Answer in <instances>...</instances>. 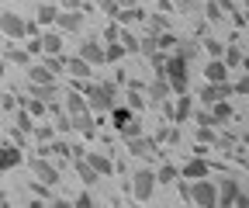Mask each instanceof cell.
Masks as SVG:
<instances>
[{"label": "cell", "instance_id": "obj_31", "mask_svg": "<svg viewBox=\"0 0 249 208\" xmlns=\"http://www.w3.org/2000/svg\"><path fill=\"white\" fill-rule=\"evenodd\" d=\"M38 59H42V66L52 70L55 76H59V73H66V56H62V52H59V56H38Z\"/></svg>", "mask_w": 249, "mask_h": 208}, {"label": "cell", "instance_id": "obj_45", "mask_svg": "<svg viewBox=\"0 0 249 208\" xmlns=\"http://www.w3.org/2000/svg\"><path fill=\"white\" fill-rule=\"evenodd\" d=\"M197 142H201V146H204V142L211 146V142H214V125H197Z\"/></svg>", "mask_w": 249, "mask_h": 208}, {"label": "cell", "instance_id": "obj_33", "mask_svg": "<svg viewBox=\"0 0 249 208\" xmlns=\"http://www.w3.org/2000/svg\"><path fill=\"white\" fill-rule=\"evenodd\" d=\"M128 56L121 49V42H104V63H121V59Z\"/></svg>", "mask_w": 249, "mask_h": 208}, {"label": "cell", "instance_id": "obj_15", "mask_svg": "<svg viewBox=\"0 0 249 208\" xmlns=\"http://www.w3.org/2000/svg\"><path fill=\"white\" fill-rule=\"evenodd\" d=\"M38 45H42V56H59L62 45H66V35L49 28V32H38Z\"/></svg>", "mask_w": 249, "mask_h": 208}, {"label": "cell", "instance_id": "obj_46", "mask_svg": "<svg viewBox=\"0 0 249 208\" xmlns=\"http://www.w3.org/2000/svg\"><path fill=\"white\" fill-rule=\"evenodd\" d=\"M93 4H97V7H101L104 14H114V11H118V4H121V0H93Z\"/></svg>", "mask_w": 249, "mask_h": 208}, {"label": "cell", "instance_id": "obj_48", "mask_svg": "<svg viewBox=\"0 0 249 208\" xmlns=\"http://www.w3.org/2000/svg\"><path fill=\"white\" fill-rule=\"evenodd\" d=\"M0 108H4V111H14V108H18L14 94H4V101H0Z\"/></svg>", "mask_w": 249, "mask_h": 208}, {"label": "cell", "instance_id": "obj_20", "mask_svg": "<svg viewBox=\"0 0 249 208\" xmlns=\"http://www.w3.org/2000/svg\"><path fill=\"white\" fill-rule=\"evenodd\" d=\"M229 66L222 63V59H208V63H204V80L208 83H222V80H229Z\"/></svg>", "mask_w": 249, "mask_h": 208}, {"label": "cell", "instance_id": "obj_16", "mask_svg": "<svg viewBox=\"0 0 249 208\" xmlns=\"http://www.w3.org/2000/svg\"><path fill=\"white\" fill-rule=\"evenodd\" d=\"M191 114H194V97L183 91V94L177 97V104H170V118H173L177 125H183V122H187Z\"/></svg>", "mask_w": 249, "mask_h": 208}, {"label": "cell", "instance_id": "obj_36", "mask_svg": "<svg viewBox=\"0 0 249 208\" xmlns=\"http://www.w3.org/2000/svg\"><path fill=\"white\" fill-rule=\"evenodd\" d=\"M204 52H208V59H222V52H225V42H218V38L204 35Z\"/></svg>", "mask_w": 249, "mask_h": 208}, {"label": "cell", "instance_id": "obj_40", "mask_svg": "<svg viewBox=\"0 0 249 208\" xmlns=\"http://www.w3.org/2000/svg\"><path fill=\"white\" fill-rule=\"evenodd\" d=\"M128 108H132V111H142V108H145V94L139 91V87H132V91H128Z\"/></svg>", "mask_w": 249, "mask_h": 208}, {"label": "cell", "instance_id": "obj_35", "mask_svg": "<svg viewBox=\"0 0 249 208\" xmlns=\"http://www.w3.org/2000/svg\"><path fill=\"white\" fill-rule=\"evenodd\" d=\"M24 108H28V114H31V118H45V114H49V104H45V101H38V97H28V101H24Z\"/></svg>", "mask_w": 249, "mask_h": 208}, {"label": "cell", "instance_id": "obj_9", "mask_svg": "<svg viewBox=\"0 0 249 208\" xmlns=\"http://www.w3.org/2000/svg\"><path fill=\"white\" fill-rule=\"evenodd\" d=\"M76 56L87 59V63L97 70V66H104V42H97V35H90V38L80 42V52H76Z\"/></svg>", "mask_w": 249, "mask_h": 208}, {"label": "cell", "instance_id": "obj_44", "mask_svg": "<svg viewBox=\"0 0 249 208\" xmlns=\"http://www.w3.org/2000/svg\"><path fill=\"white\" fill-rule=\"evenodd\" d=\"M70 205H80V208H93V205H97V198H93L90 191H80V194H76V198H73Z\"/></svg>", "mask_w": 249, "mask_h": 208}, {"label": "cell", "instance_id": "obj_11", "mask_svg": "<svg viewBox=\"0 0 249 208\" xmlns=\"http://www.w3.org/2000/svg\"><path fill=\"white\" fill-rule=\"evenodd\" d=\"M201 104L208 108V104H214V101H222V97H232V83L229 80H222V83H208L204 80V87H201Z\"/></svg>", "mask_w": 249, "mask_h": 208}, {"label": "cell", "instance_id": "obj_43", "mask_svg": "<svg viewBox=\"0 0 249 208\" xmlns=\"http://www.w3.org/2000/svg\"><path fill=\"white\" fill-rule=\"evenodd\" d=\"M229 156H232V160H235L239 167H246V160H249V156H246V142H242V139H239V142L232 146V153H229Z\"/></svg>", "mask_w": 249, "mask_h": 208}, {"label": "cell", "instance_id": "obj_22", "mask_svg": "<svg viewBox=\"0 0 249 208\" xmlns=\"http://www.w3.org/2000/svg\"><path fill=\"white\" fill-rule=\"evenodd\" d=\"M31 59H35V56H31V52H28L24 45H14V42H7V49H4V63H14V66H28Z\"/></svg>", "mask_w": 249, "mask_h": 208}, {"label": "cell", "instance_id": "obj_3", "mask_svg": "<svg viewBox=\"0 0 249 208\" xmlns=\"http://www.w3.org/2000/svg\"><path fill=\"white\" fill-rule=\"evenodd\" d=\"M156 173H152V167H139L135 173H132V181H128V191H132V198L135 201H152V194H156Z\"/></svg>", "mask_w": 249, "mask_h": 208}, {"label": "cell", "instance_id": "obj_10", "mask_svg": "<svg viewBox=\"0 0 249 208\" xmlns=\"http://www.w3.org/2000/svg\"><path fill=\"white\" fill-rule=\"evenodd\" d=\"M24 163V153H21V146L14 142H0V173H7V170H18Z\"/></svg>", "mask_w": 249, "mask_h": 208}, {"label": "cell", "instance_id": "obj_38", "mask_svg": "<svg viewBox=\"0 0 249 208\" xmlns=\"http://www.w3.org/2000/svg\"><path fill=\"white\" fill-rule=\"evenodd\" d=\"M139 52H142L145 59H149L152 52H160V45H156V35H152V32H149L145 38H139Z\"/></svg>", "mask_w": 249, "mask_h": 208}, {"label": "cell", "instance_id": "obj_42", "mask_svg": "<svg viewBox=\"0 0 249 208\" xmlns=\"http://www.w3.org/2000/svg\"><path fill=\"white\" fill-rule=\"evenodd\" d=\"M211 146H218V150H222V153H225V156H229V153H232V146H235V135H232V132H225V135H222V139H214V142H211Z\"/></svg>", "mask_w": 249, "mask_h": 208}, {"label": "cell", "instance_id": "obj_18", "mask_svg": "<svg viewBox=\"0 0 249 208\" xmlns=\"http://www.w3.org/2000/svg\"><path fill=\"white\" fill-rule=\"evenodd\" d=\"M66 73L73 80H90L93 76V66L87 63V59H80V56H66Z\"/></svg>", "mask_w": 249, "mask_h": 208}, {"label": "cell", "instance_id": "obj_7", "mask_svg": "<svg viewBox=\"0 0 249 208\" xmlns=\"http://www.w3.org/2000/svg\"><path fill=\"white\" fill-rule=\"evenodd\" d=\"M173 97V91H170V80L163 76V73H152V80H149V87H145V104H166Z\"/></svg>", "mask_w": 249, "mask_h": 208}, {"label": "cell", "instance_id": "obj_2", "mask_svg": "<svg viewBox=\"0 0 249 208\" xmlns=\"http://www.w3.org/2000/svg\"><path fill=\"white\" fill-rule=\"evenodd\" d=\"M242 208L246 205V191L235 177H222V181H214V208Z\"/></svg>", "mask_w": 249, "mask_h": 208}, {"label": "cell", "instance_id": "obj_39", "mask_svg": "<svg viewBox=\"0 0 249 208\" xmlns=\"http://www.w3.org/2000/svg\"><path fill=\"white\" fill-rule=\"evenodd\" d=\"M246 91H249V80H246V73L239 70V76L232 80V97H246Z\"/></svg>", "mask_w": 249, "mask_h": 208}, {"label": "cell", "instance_id": "obj_37", "mask_svg": "<svg viewBox=\"0 0 249 208\" xmlns=\"http://www.w3.org/2000/svg\"><path fill=\"white\" fill-rule=\"evenodd\" d=\"M31 135L38 139V146H45V142L55 139V129H52V125H35V129H31Z\"/></svg>", "mask_w": 249, "mask_h": 208}, {"label": "cell", "instance_id": "obj_1", "mask_svg": "<svg viewBox=\"0 0 249 208\" xmlns=\"http://www.w3.org/2000/svg\"><path fill=\"white\" fill-rule=\"evenodd\" d=\"M163 76L170 80V91H173V94H183L187 87H191V63H187L183 56L170 52L166 63H163Z\"/></svg>", "mask_w": 249, "mask_h": 208}, {"label": "cell", "instance_id": "obj_21", "mask_svg": "<svg viewBox=\"0 0 249 208\" xmlns=\"http://www.w3.org/2000/svg\"><path fill=\"white\" fill-rule=\"evenodd\" d=\"M73 170H76V177H80L83 184H97V181H101V173L87 163V153H83V156H73Z\"/></svg>", "mask_w": 249, "mask_h": 208}, {"label": "cell", "instance_id": "obj_32", "mask_svg": "<svg viewBox=\"0 0 249 208\" xmlns=\"http://www.w3.org/2000/svg\"><path fill=\"white\" fill-rule=\"evenodd\" d=\"M201 4H204V0H173V7L180 14H187V18H197L201 14Z\"/></svg>", "mask_w": 249, "mask_h": 208}, {"label": "cell", "instance_id": "obj_25", "mask_svg": "<svg viewBox=\"0 0 249 208\" xmlns=\"http://www.w3.org/2000/svg\"><path fill=\"white\" fill-rule=\"evenodd\" d=\"M62 111H66L70 118H73V114H80V111H87V97H83L80 91H70V94H62Z\"/></svg>", "mask_w": 249, "mask_h": 208}, {"label": "cell", "instance_id": "obj_41", "mask_svg": "<svg viewBox=\"0 0 249 208\" xmlns=\"http://www.w3.org/2000/svg\"><path fill=\"white\" fill-rule=\"evenodd\" d=\"M166 28H170V21H166L163 14H152V18H149V32H152V35H160V32H166Z\"/></svg>", "mask_w": 249, "mask_h": 208}, {"label": "cell", "instance_id": "obj_34", "mask_svg": "<svg viewBox=\"0 0 249 208\" xmlns=\"http://www.w3.org/2000/svg\"><path fill=\"white\" fill-rule=\"evenodd\" d=\"M118 42H121L124 52H139V35L128 32V28H121V32H118Z\"/></svg>", "mask_w": 249, "mask_h": 208}, {"label": "cell", "instance_id": "obj_30", "mask_svg": "<svg viewBox=\"0 0 249 208\" xmlns=\"http://www.w3.org/2000/svg\"><path fill=\"white\" fill-rule=\"evenodd\" d=\"M11 114H14V129H21V132L31 135V129H35V118L28 114V108H14Z\"/></svg>", "mask_w": 249, "mask_h": 208}, {"label": "cell", "instance_id": "obj_29", "mask_svg": "<svg viewBox=\"0 0 249 208\" xmlns=\"http://www.w3.org/2000/svg\"><path fill=\"white\" fill-rule=\"evenodd\" d=\"M152 173H156V184H177L180 181V170L173 163H163L160 170H152Z\"/></svg>", "mask_w": 249, "mask_h": 208}, {"label": "cell", "instance_id": "obj_17", "mask_svg": "<svg viewBox=\"0 0 249 208\" xmlns=\"http://www.w3.org/2000/svg\"><path fill=\"white\" fill-rule=\"evenodd\" d=\"M208 111H211V118H214V125H225V122H235V108H232V101H229V97H222V101H214V104H208Z\"/></svg>", "mask_w": 249, "mask_h": 208}, {"label": "cell", "instance_id": "obj_24", "mask_svg": "<svg viewBox=\"0 0 249 208\" xmlns=\"http://www.w3.org/2000/svg\"><path fill=\"white\" fill-rule=\"evenodd\" d=\"M107 114H111V125H114V132H121V129H124V125H128L132 118H135V111H132L128 104H114Z\"/></svg>", "mask_w": 249, "mask_h": 208}, {"label": "cell", "instance_id": "obj_27", "mask_svg": "<svg viewBox=\"0 0 249 208\" xmlns=\"http://www.w3.org/2000/svg\"><path fill=\"white\" fill-rule=\"evenodd\" d=\"M87 163L97 170L101 177H111V173H114V160H111L107 153H90V156H87Z\"/></svg>", "mask_w": 249, "mask_h": 208}, {"label": "cell", "instance_id": "obj_19", "mask_svg": "<svg viewBox=\"0 0 249 208\" xmlns=\"http://www.w3.org/2000/svg\"><path fill=\"white\" fill-rule=\"evenodd\" d=\"M177 56H183L187 63H194V59L201 56V38H194V35H187V38H177V49H173Z\"/></svg>", "mask_w": 249, "mask_h": 208}, {"label": "cell", "instance_id": "obj_4", "mask_svg": "<svg viewBox=\"0 0 249 208\" xmlns=\"http://www.w3.org/2000/svg\"><path fill=\"white\" fill-rule=\"evenodd\" d=\"M28 163H31V173H35V181H38V184H45V188H55V184L62 181L59 167H55L49 156H31Z\"/></svg>", "mask_w": 249, "mask_h": 208}, {"label": "cell", "instance_id": "obj_14", "mask_svg": "<svg viewBox=\"0 0 249 208\" xmlns=\"http://www.w3.org/2000/svg\"><path fill=\"white\" fill-rule=\"evenodd\" d=\"M124 153H132V156H149V153H156V139L145 135V132H139V135H132V139H124Z\"/></svg>", "mask_w": 249, "mask_h": 208}, {"label": "cell", "instance_id": "obj_23", "mask_svg": "<svg viewBox=\"0 0 249 208\" xmlns=\"http://www.w3.org/2000/svg\"><path fill=\"white\" fill-rule=\"evenodd\" d=\"M55 14H59V7L52 4V0H38V7H35V21H38V28H52L55 24Z\"/></svg>", "mask_w": 249, "mask_h": 208}, {"label": "cell", "instance_id": "obj_28", "mask_svg": "<svg viewBox=\"0 0 249 208\" xmlns=\"http://www.w3.org/2000/svg\"><path fill=\"white\" fill-rule=\"evenodd\" d=\"M156 146H160V142H170V146H177L180 142V125L173 122V125H160V129H156Z\"/></svg>", "mask_w": 249, "mask_h": 208}, {"label": "cell", "instance_id": "obj_13", "mask_svg": "<svg viewBox=\"0 0 249 208\" xmlns=\"http://www.w3.org/2000/svg\"><path fill=\"white\" fill-rule=\"evenodd\" d=\"M222 63L229 70H246V45L242 42H225V52H222Z\"/></svg>", "mask_w": 249, "mask_h": 208}, {"label": "cell", "instance_id": "obj_26", "mask_svg": "<svg viewBox=\"0 0 249 208\" xmlns=\"http://www.w3.org/2000/svg\"><path fill=\"white\" fill-rule=\"evenodd\" d=\"M24 70H28V83H55V73L45 70L42 63H28Z\"/></svg>", "mask_w": 249, "mask_h": 208}, {"label": "cell", "instance_id": "obj_47", "mask_svg": "<svg viewBox=\"0 0 249 208\" xmlns=\"http://www.w3.org/2000/svg\"><path fill=\"white\" fill-rule=\"evenodd\" d=\"M118 32H121V24H118V21L107 24V28H104V42H118Z\"/></svg>", "mask_w": 249, "mask_h": 208}, {"label": "cell", "instance_id": "obj_5", "mask_svg": "<svg viewBox=\"0 0 249 208\" xmlns=\"http://www.w3.org/2000/svg\"><path fill=\"white\" fill-rule=\"evenodd\" d=\"M187 201L197 205V208H214V181H208V177H197V181H191Z\"/></svg>", "mask_w": 249, "mask_h": 208}, {"label": "cell", "instance_id": "obj_8", "mask_svg": "<svg viewBox=\"0 0 249 208\" xmlns=\"http://www.w3.org/2000/svg\"><path fill=\"white\" fill-rule=\"evenodd\" d=\"M55 32H62V35H80V32H83V11H80V7L59 11V14H55Z\"/></svg>", "mask_w": 249, "mask_h": 208}, {"label": "cell", "instance_id": "obj_6", "mask_svg": "<svg viewBox=\"0 0 249 208\" xmlns=\"http://www.w3.org/2000/svg\"><path fill=\"white\" fill-rule=\"evenodd\" d=\"M0 35H4L7 42H24V14L0 11Z\"/></svg>", "mask_w": 249, "mask_h": 208}, {"label": "cell", "instance_id": "obj_12", "mask_svg": "<svg viewBox=\"0 0 249 208\" xmlns=\"http://www.w3.org/2000/svg\"><path fill=\"white\" fill-rule=\"evenodd\" d=\"M208 173H211V163L204 160V153L191 156V160L180 167V177H183V181H197V177H208Z\"/></svg>", "mask_w": 249, "mask_h": 208}]
</instances>
